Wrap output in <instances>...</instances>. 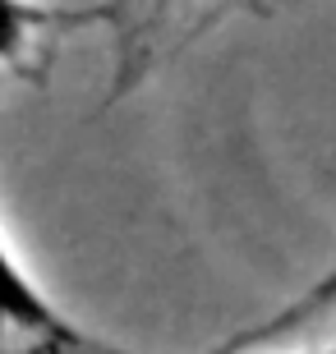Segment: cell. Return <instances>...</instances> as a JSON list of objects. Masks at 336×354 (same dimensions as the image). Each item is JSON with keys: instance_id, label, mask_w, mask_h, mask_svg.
I'll list each match as a JSON object with an SVG mask.
<instances>
[{"instance_id": "3957f363", "label": "cell", "mask_w": 336, "mask_h": 354, "mask_svg": "<svg viewBox=\"0 0 336 354\" xmlns=\"http://www.w3.org/2000/svg\"><path fill=\"white\" fill-rule=\"evenodd\" d=\"M327 313H336V263L327 267L309 290H299L290 304H281L272 317H263V322H254L249 331L231 336L217 354H249V350H263V345H281V341H290V336H304V327L323 322Z\"/></svg>"}, {"instance_id": "277c9868", "label": "cell", "mask_w": 336, "mask_h": 354, "mask_svg": "<svg viewBox=\"0 0 336 354\" xmlns=\"http://www.w3.org/2000/svg\"><path fill=\"white\" fill-rule=\"evenodd\" d=\"M299 354H336V341H327V345H313V350H299Z\"/></svg>"}, {"instance_id": "7a4b0ae2", "label": "cell", "mask_w": 336, "mask_h": 354, "mask_svg": "<svg viewBox=\"0 0 336 354\" xmlns=\"http://www.w3.org/2000/svg\"><path fill=\"white\" fill-rule=\"evenodd\" d=\"M102 19H116V5L60 10V5H37V0H0V69L28 65V55L37 51L42 37H55V32L83 24H102Z\"/></svg>"}, {"instance_id": "6da1fadb", "label": "cell", "mask_w": 336, "mask_h": 354, "mask_svg": "<svg viewBox=\"0 0 336 354\" xmlns=\"http://www.w3.org/2000/svg\"><path fill=\"white\" fill-rule=\"evenodd\" d=\"M0 354H116L37 286L0 230Z\"/></svg>"}]
</instances>
